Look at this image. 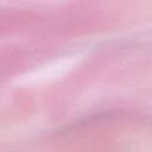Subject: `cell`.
<instances>
[]
</instances>
